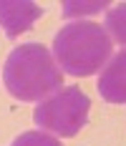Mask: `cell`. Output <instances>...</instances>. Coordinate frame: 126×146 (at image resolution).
I'll return each instance as SVG.
<instances>
[{"label": "cell", "mask_w": 126, "mask_h": 146, "mask_svg": "<svg viewBox=\"0 0 126 146\" xmlns=\"http://www.w3.org/2000/svg\"><path fill=\"white\" fill-rule=\"evenodd\" d=\"M3 83L18 101H41L43 96L63 86V71L45 45L23 43L13 48L5 60Z\"/></svg>", "instance_id": "1"}, {"label": "cell", "mask_w": 126, "mask_h": 146, "mask_svg": "<svg viewBox=\"0 0 126 146\" xmlns=\"http://www.w3.org/2000/svg\"><path fill=\"white\" fill-rule=\"evenodd\" d=\"M53 53L58 68H63L68 76L86 78L96 73L103 66V60L111 56V38L98 23L76 20L56 33Z\"/></svg>", "instance_id": "2"}, {"label": "cell", "mask_w": 126, "mask_h": 146, "mask_svg": "<svg viewBox=\"0 0 126 146\" xmlns=\"http://www.w3.org/2000/svg\"><path fill=\"white\" fill-rule=\"evenodd\" d=\"M88 108H91V101L81 88L68 86L56 91L53 96L43 98L33 113V121L45 129V131L56 133V136H63V139H71L81 131L88 121Z\"/></svg>", "instance_id": "3"}, {"label": "cell", "mask_w": 126, "mask_h": 146, "mask_svg": "<svg viewBox=\"0 0 126 146\" xmlns=\"http://www.w3.org/2000/svg\"><path fill=\"white\" fill-rule=\"evenodd\" d=\"M41 5L30 0H0V25L8 38H18L41 18Z\"/></svg>", "instance_id": "4"}, {"label": "cell", "mask_w": 126, "mask_h": 146, "mask_svg": "<svg viewBox=\"0 0 126 146\" xmlns=\"http://www.w3.org/2000/svg\"><path fill=\"white\" fill-rule=\"evenodd\" d=\"M98 93L109 103H126V48L119 50L98 76Z\"/></svg>", "instance_id": "5"}, {"label": "cell", "mask_w": 126, "mask_h": 146, "mask_svg": "<svg viewBox=\"0 0 126 146\" xmlns=\"http://www.w3.org/2000/svg\"><path fill=\"white\" fill-rule=\"evenodd\" d=\"M103 30H109V35H111L116 43L126 45V3L116 5V8H111L106 13V25H103Z\"/></svg>", "instance_id": "6"}, {"label": "cell", "mask_w": 126, "mask_h": 146, "mask_svg": "<svg viewBox=\"0 0 126 146\" xmlns=\"http://www.w3.org/2000/svg\"><path fill=\"white\" fill-rule=\"evenodd\" d=\"M10 146H61V141L48 136V133H43V131H25V133H20Z\"/></svg>", "instance_id": "7"}, {"label": "cell", "mask_w": 126, "mask_h": 146, "mask_svg": "<svg viewBox=\"0 0 126 146\" xmlns=\"http://www.w3.org/2000/svg\"><path fill=\"white\" fill-rule=\"evenodd\" d=\"M101 8H109V3H66L63 5V15L66 18H73V15H91L98 13Z\"/></svg>", "instance_id": "8"}]
</instances>
